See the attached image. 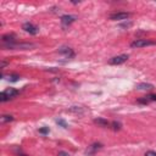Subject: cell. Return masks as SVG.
Listing matches in <instances>:
<instances>
[{
    "label": "cell",
    "mask_w": 156,
    "mask_h": 156,
    "mask_svg": "<svg viewBox=\"0 0 156 156\" xmlns=\"http://www.w3.org/2000/svg\"><path fill=\"white\" fill-rule=\"evenodd\" d=\"M22 29H24V32H27V33H29V34H33V35L38 34V32H39V28H38L37 26H34L33 23H30V22L23 23Z\"/></svg>",
    "instance_id": "3957f363"
},
{
    "label": "cell",
    "mask_w": 156,
    "mask_h": 156,
    "mask_svg": "<svg viewBox=\"0 0 156 156\" xmlns=\"http://www.w3.org/2000/svg\"><path fill=\"white\" fill-rule=\"evenodd\" d=\"M155 43L151 40H146V39H136L134 41H132L130 46L132 48H144V46H149V45H154Z\"/></svg>",
    "instance_id": "7a4b0ae2"
},
{
    "label": "cell",
    "mask_w": 156,
    "mask_h": 156,
    "mask_svg": "<svg viewBox=\"0 0 156 156\" xmlns=\"http://www.w3.org/2000/svg\"><path fill=\"white\" fill-rule=\"evenodd\" d=\"M6 66V61L5 60H2V62H1V68H4Z\"/></svg>",
    "instance_id": "44dd1931"
},
{
    "label": "cell",
    "mask_w": 156,
    "mask_h": 156,
    "mask_svg": "<svg viewBox=\"0 0 156 156\" xmlns=\"http://www.w3.org/2000/svg\"><path fill=\"white\" fill-rule=\"evenodd\" d=\"M74 21H76V17H74V16H71V15H65V16L61 17V23H62L63 28L68 27V26L72 24Z\"/></svg>",
    "instance_id": "52a82bcc"
},
{
    "label": "cell",
    "mask_w": 156,
    "mask_h": 156,
    "mask_svg": "<svg viewBox=\"0 0 156 156\" xmlns=\"http://www.w3.org/2000/svg\"><path fill=\"white\" fill-rule=\"evenodd\" d=\"M130 13L129 12H115L110 15V20L112 21H124L127 18H129Z\"/></svg>",
    "instance_id": "277c9868"
},
{
    "label": "cell",
    "mask_w": 156,
    "mask_h": 156,
    "mask_svg": "<svg viewBox=\"0 0 156 156\" xmlns=\"http://www.w3.org/2000/svg\"><path fill=\"white\" fill-rule=\"evenodd\" d=\"M102 147V144L101 143H94L89 146V149L87 150V155H94L98 150H100Z\"/></svg>",
    "instance_id": "9c48e42d"
},
{
    "label": "cell",
    "mask_w": 156,
    "mask_h": 156,
    "mask_svg": "<svg viewBox=\"0 0 156 156\" xmlns=\"http://www.w3.org/2000/svg\"><path fill=\"white\" fill-rule=\"evenodd\" d=\"M20 79V76L18 74H11V76H9V80L10 82H17Z\"/></svg>",
    "instance_id": "9a60e30c"
},
{
    "label": "cell",
    "mask_w": 156,
    "mask_h": 156,
    "mask_svg": "<svg viewBox=\"0 0 156 156\" xmlns=\"http://www.w3.org/2000/svg\"><path fill=\"white\" fill-rule=\"evenodd\" d=\"M152 88H154V85L149 84V83H140L136 85V89H139V90H151Z\"/></svg>",
    "instance_id": "8fae6325"
},
{
    "label": "cell",
    "mask_w": 156,
    "mask_h": 156,
    "mask_svg": "<svg viewBox=\"0 0 156 156\" xmlns=\"http://www.w3.org/2000/svg\"><path fill=\"white\" fill-rule=\"evenodd\" d=\"M58 156H69V154H67V152H65V151H60V152H58Z\"/></svg>",
    "instance_id": "d6986e66"
},
{
    "label": "cell",
    "mask_w": 156,
    "mask_h": 156,
    "mask_svg": "<svg viewBox=\"0 0 156 156\" xmlns=\"http://www.w3.org/2000/svg\"><path fill=\"white\" fill-rule=\"evenodd\" d=\"M94 123H96V124H99L100 127H108L111 123H108V121L107 119H105V118H101V117H98V118H95L94 119Z\"/></svg>",
    "instance_id": "30bf717a"
},
{
    "label": "cell",
    "mask_w": 156,
    "mask_h": 156,
    "mask_svg": "<svg viewBox=\"0 0 156 156\" xmlns=\"http://www.w3.org/2000/svg\"><path fill=\"white\" fill-rule=\"evenodd\" d=\"M58 52H60L61 55H63L65 57H67V58H72V57L74 56L73 50H72L71 48H68V46H61V48L58 49Z\"/></svg>",
    "instance_id": "8992f818"
},
{
    "label": "cell",
    "mask_w": 156,
    "mask_h": 156,
    "mask_svg": "<svg viewBox=\"0 0 156 156\" xmlns=\"http://www.w3.org/2000/svg\"><path fill=\"white\" fill-rule=\"evenodd\" d=\"M128 55L123 54V55H118V56H115L112 58H110V65H121V63H124L127 60H128Z\"/></svg>",
    "instance_id": "5b68a950"
},
{
    "label": "cell",
    "mask_w": 156,
    "mask_h": 156,
    "mask_svg": "<svg viewBox=\"0 0 156 156\" xmlns=\"http://www.w3.org/2000/svg\"><path fill=\"white\" fill-rule=\"evenodd\" d=\"M11 121H13V117H12V116H10V115H4V116H1V117H0V122H1V123L11 122Z\"/></svg>",
    "instance_id": "4fadbf2b"
},
{
    "label": "cell",
    "mask_w": 156,
    "mask_h": 156,
    "mask_svg": "<svg viewBox=\"0 0 156 156\" xmlns=\"http://www.w3.org/2000/svg\"><path fill=\"white\" fill-rule=\"evenodd\" d=\"M68 111L73 112V113H77V115H82V113H84L85 110L83 107H80V106H72V107L68 108Z\"/></svg>",
    "instance_id": "7c38bea8"
},
{
    "label": "cell",
    "mask_w": 156,
    "mask_h": 156,
    "mask_svg": "<svg viewBox=\"0 0 156 156\" xmlns=\"http://www.w3.org/2000/svg\"><path fill=\"white\" fill-rule=\"evenodd\" d=\"M110 126H111V128H112L113 130H119V129H121V123H119V122H116V121H115V122H112Z\"/></svg>",
    "instance_id": "5bb4252c"
},
{
    "label": "cell",
    "mask_w": 156,
    "mask_h": 156,
    "mask_svg": "<svg viewBox=\"0 0 156 156\" xmlns=\"http://www.w3.org/2000/svg\"><path fill=\"white\" fill-rule=\"evenodd\" d=\"M16 156H28V155H26V154H23V152H21V151H20V152H17V154H16Z\"/></svg>",
    "instance_id": "ffe728a7"
},
{
    "label": "cell",
    "mask_w": 156,
    "mask_h": 156,
    "mask_svg": "<svg viewBox=\"0 0 156 156\" xmlns=\"http://www.w3.org/2000/svg\"><path fill=\"white\" fill-rule=\"evenodd\" d=\"M56 123L60 124V126L63 127V128H67V123H66L63 119H61V118H57V119H56Z\"/></svg>",
    "instance_id": "2e32d148"
},
{
    "label": "cell",
    "mask_w": 156,
    "mask_h": 156,
    "mask_svg": "<svg viewBox=\"0 0 156 156\" xmlns=\"http://www.w3.org/2000/svg\"><path fill=\"white\" fill-rule=\"evenodd\" d=\"M145 156H156V152L155 151H146Z\"/></svg>",
    "instance_id": "ac0fdd59"
},
{
    "label": "cell",
    "mask_w": 156,
    "mask_h": 156,
    "mask_svg": "<svg viewBox=\"0 0 156 156\" xmlns=\"http://www.w3.org/2000/svg\"><path fill=\"white\" fill-rule=\"evenodd\" d=\"M17 94H18V90H16V89H13V88H9V89L1 91V94H0V101H1V102L9 101V100L13 99Z\"/></svg>",
    "instance_id": "6da1fadb"
},
{
    "label": "cell",
    "mask_w": 156,
    "mask_h": 156,
    "mask_svg": "<svg viewBox=\"0 0 156 156\" xmlns=\"http://www.w3.org/2000/svg\"><path fill=\"white\" fill-rule=\"evenodd\" d=\"M152 101H156V94H149V95H145V96L138 99V102L143 104V105H146V104L152 102Z\"/></svg>",
    "instance_id": "ba28073f"
},
{
    "label": "cell",
    "mask_w": 156,
    "mask_h": 156,
    "mask_svg": "<svg viewBox=\"0 0 156 156\" xmlns=\"http://www.w3.org/2000/svg\"><path fill=\"white\" fill-rule=\"evenodd\" d=\"M49 132H50L49 127H44V128H40V129H39V133H40V134H48Z\"/></svg>",
    "instance_id": "e0dca14e"
}]
</instances>
